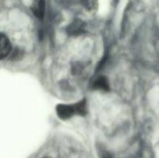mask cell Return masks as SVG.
<instances>
[{
	"instance_id": "6da1fadb",
	"label": "cell",
	"mask_w": 159,
	"mask_h": 158,
	"mask_svg": "<svg viewBox=\"0 0 159 158\" xmlns=\"http://www.w3.org/2000/svg\"><path fill=\"white\" fill-rule=\"evenodd\" d=\"M87 112V106L85 101L80 102L76 104L67 105V104H59L57 106V113L59 117L61 119H68L75 115H85Z\"/></svg>"
},
{
	"instance_id": "7a4b0ae2",
	"label": "cell",
	"mask_w": 159,
	"mask_h": 158,
	"mask_svg": "<svg viewBox=\"0 0 159 158\" xmlns=\"http://www.w3.org/2000/svg\"><path fill=\"white\" fill-rule=\"evenodd\" d=\"M11 52V43L8 37L0 33V60L7 58Z\"/></svg>"
},
{
	"instance_id": "3957f363",
	"label": "cell",
	"mask_w": 159,
	"mask_h": 158,
	"mask_svg": "<svg viewBox=\"0 0 159 158\" xmlns=\"http://www.w3.org/2000/svg\"><path fill=\"white\" fill-rule=\"evenodd\" d=\"M32 11L38 19H43L46 12V0H34L32 3Z\"/></svg>"
},
{
	"instance_id": "277c9868",
	"label": "cell",
	"mask_w": 159,
	"mask_h": 158,
	"mask_svg": "<svg viewBox=\"0 0 159 158\" xmlns=\"http://www.w3.org/2000/svg\"><path fill=\"white\" fill-rule=\"evenodd\" d=\"M84 22L80 20H74L67 28V31L70 34H79L84 31Z\"/></svg>"
},
{
	"instance_id": "5b68a950",
	"label": "cell",
	"mask_w": 159,
	"mask_h": 158,
	"mask_svg": "<svg viewBox=\"0 0 159 158\" xmlns=\"http://www.w3.org/2000/svg\"><path fill=\"white\" fill-rule=\"evenodd\" d=\"M84 7L89 12H95L98 9L99 0H82Z\"/></svg>"
},
{
	"instance_id": "8992f818",
	"label": "cell",
	"mask_w": 159,
	"mask_h": 158,
	"mask_svg": "<svg viewBox=\"0 0 159 158\" xmlns=\"http://www.w3.org/2000/svg\"><path fill=\"white\" fill-rule=\"evenodd\" d=\"M94 88L97 89H101V90H108L109 88L108 82L104 77H99L94 82Z\"/></svg>"
},
{
	"instance_id": "52a82bcc",
	"label": "cell",
	"mask_w": 159,
	"mask_h": 158,
	"mask_svg": "<svg viewBox=\"0 0 159 158\" xmlns=\"http://www.w3.org/2000/svg\"><path fill=\"white\" fill-rule=\"evenodd\" d=\"M45 158H48V157H45Z\"/></svg>"
}]
</instances>
